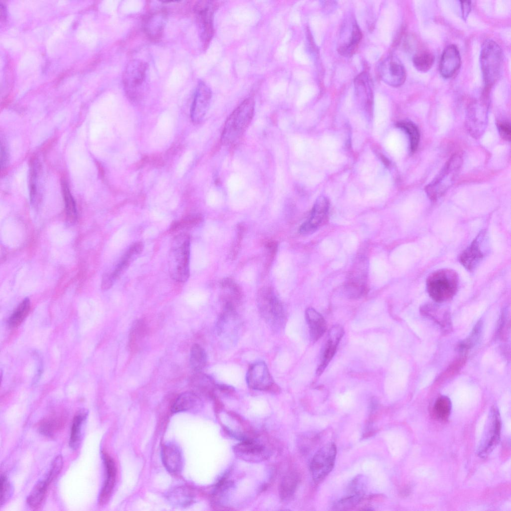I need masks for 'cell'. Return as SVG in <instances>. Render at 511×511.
I'll return each instance as SVG.
<instances>
[{
  "label": "cell",
  "mask_w": 511,
  "mask_h": 511,
  "mask_svg": "<svg viewBox=\"0 0 511 511\" xmlns=\"http://www.w3.org/2000/svg\"><path fill=\"white\" fill-rule=\"evenodd\" d=\"M255 110L254 99L249 97L233 111L224 126L221 137L223 145H231L243 135L252 121Z\"/></svg>",
  "instance_id": "obj_1"
},
{
  "label": "cell",
  "mask_w": 511,
  "mask_h": 511,
  "mask_svg": "<svg viewBox=\"0 0 511 511\" xmlns=\"http://www.w3.org/2000/svg\"><path fill=\"white\" fill-rule=\"evenodd\" d=\"M191 239L189 235L181 233L173 239L169 258V270L172 278L185 282L190 276Z\"/></svg>",
  "instance_id": "obj_2"
},
{
  "label": "cell",
  "mask_w": 511,
  "mask_h": 511,
  "mask_svg": "<svg viewBox=\"0 0 511 511\" xmlns=\"http://www.w3.org/2000/svg\"><path fill=\"white\" fill-rule=\"evenodd\" d=\"M148 65L139 59L130 60L123 74V84L128 98L134 103L140 101L148 88Z\"/></svg>",
  "instance_id": "obj_3"
},
{
  "label": "cell",
  "mask_w": 511,
  "mask_h": 511,
  "mask_svg": "<svg viewBox=\"0 0 511 511\" xmlns=\"http://www.w3.org/2000/svg\"><path fill=\"white\" fill-rule=\"evenodd\" d=\"M457 273L448 268L432 272L427 278L426 287L429 296L436 302L441 303L452 298L458 290Z\"/></svg>",
  "instance_id": "obj_4"
},
{
  "label": "cell",
  "mask_w": 511,
  "mask_h": 511,
  "mask_svg": "<svg viewBox=\"0 0 511 511\" xmlns=\"http://www.w3.org/2000/svg\"><path fill=\"white\" fill-rule=\"evenodd\" d=\"M259 313L271 329L278 331L285 323V315L282 304L270 287L260 289L257 296Z\"/></svg>",
  "instance_id": "obj_5"
},
{
  "label": "cell",
  "mask_w": 511,
  "mask_h": 511,
  "mask_svg": "<svg viewBox=\"0 0 511 511\" xmlns=\"http://www.w3.org/2000/svg\"><path fill=\"white\" fill-rule=\"evenodd\" d=\"M462 164L461 157L455 154L446 162L438 175L425 188V191L432 200L442 197L454 184Z\"/></svg>",
  "instance_id": "obj_6"
},
{
  "label": "cell",
  "mask_w": 511,
  "mask_h": 511,
  "mask_svg": "<svg viewBox=\"0 0 511 511\" xmlns=\"http://www.w3.org/2000/svg\"><path fill=\"white\" fill-rule=\"evenodd\" d=\"M480 59L485 84L491 86L501 73L503 53L500 46L493 40H486L483 44Z\"/></svg>",
  "instance_id": "obj_7"
},
{
  "label": "cell",
  "mask_w": 511,
  "mask_h": 511,
  "mask_svg": "<svg viewBox=\"0 0 511 511\" xmlns=\"http://www.w3.org/2000/svg\"><path fill=\"white\" fill-rule=\"evenodd\" d=\"M337 453L336 446L329 442L320 448L311 460L310 469L315 483L323 480L334 468Z\"/></svg>",
  "instance_id": "obj_8"
},
{
  "label": "cell",
  "mask_w": 511,
  "mask_h": 511,
  "mask_svg": "<svg viewBox=\"0 0 511 511\" xmlns=\"http://www.w3.org/2000/svg\"><path fill=\"white\" fill-rule=\"evenodd\" d=\"M367 261L365 257L358 258L349 272L344 286L346 296L352 299L361 297L366 291Z\"/></svg>",
  "instance_id": "obj_9"
},
{
  "label": "cell",
  "mask_w": 511,
  "mask_h": 511,
  "mask_svg": "<svg viewBox=\"0 0 511 511\" xmlns=\"http://www.w3.org/2000/svg\"><path fill=\"white\" fill-rule=\"evenodd\" d=\"M501 427L499 410L496 406H493L490 411L486 430L478 450L479 457L486 458L498 445L500 441Z\"/></svg>",
  "instance_id": "obj_10"
},
{
  "label": "cell",
  "mask_w": 511,
  "mask_h": 511,
  "mask_svg": "<svg viewBox=\"0 0 511 511\" xmlns=\"http://www.w3.org/2000/svg\"><path fill=\"white\" fill-rule=\"evenodd\" d=\"M217 7V4L210 0L199 1L194 7L200 36L205 46L214 34V17Z\"/></svg>",
  "instance_id": "obj_11"
},
{
  "label": "cell",
  "mask_w": 511,
  "mask_h": 511,
  "mask_svg": "<svg viewBox=\"0 0 511 511\" xmlns=\"http://www.w3.org/2000/svg\"><path fill=\"white\" fill-rule=\"evenodd\" d=\"M246 382L249 388L259 391L271 390L276 386L266 364L262 361L250 366L247 373Z\"/></svg>",
  "instance_id": "obj_12"
},
{
  "label": "cell",
  "mask_w": 511,
  "mask_h": 511,
  "mask_svg": "<svg viewBox=\"0 0 511 511\" xmlns=\"http://www.w3.org/2000/svg\"><path fill=\"white\" fill-rule=\"evenodd\" d=\"M379 74L385 83L393 87L402 85L406 77L404 66L399 59L393 55L389 56L381 62Z\"/></svg>",
  "instance_id": "obj_13"
},
{
  "label": "cell",
  "mask_w": 511,
  "mask_h": 511,
  "mask_svg": "<svg viewBox=\"0 0 511 511\" xmlns=\"http://www.w3.org/2000/svg\"><path fill=\"white\" fill-rule=\"evenodd\" d=\"M344 334V329L340 325H334L329 330L327 339L321 349L319 363L316 369L317 375L322 374L334 356Z\"/></svg>",
  "instance_id": "obj_14"
},
{
  "label": "cell",
  "mask_w": 511,
  "mask_h": 511,
  "mask_svg": "<svg viewBox=\"0 0 511 511\" xmlns=\"http://www.w3.org/2000/svg\"><path fill=\"white\" fill-rule=\"evenodd\" d=\"M212 91L204 81H200L196 87L191 109L192 121L199 123L202 121L209 108Z\"/></svg>",
  "instance_id": "obj_15"
},
{
  "label": "cell",
  "mask_w": 511,
  "mask_h": 511,
  "mask_svg": "<svg viewBox=\"0 0 511 511\" xmlns=\"http://www.w3.org/2000/svg\"><path fill=\"white\" fill-rule=\"evenodd\" d=\"M143 248L144 246L142 242H137L131 245L113 271L104 275L102 279V288L103 289L110 288L115 280L129 266L134 259L142 253Z\"/></svg>",
  "instance_id": "obj_16"
},
{
  "label": "cell",
  "mask_w": 511,
  "mask_h": 511,
  "mask_svg": "<svg viewBox=\"0 0 511 511\" xmlns=\"http://www.w3.org/2000/svg\"><path fill=\"white\" fill-rule=\"evenodd\" d=\"M328 208L327 201L324 199H319L315 204L309 218L300 226L299 233L308 235L315 232L324 222Z\"/></svg>",
  "instance_id": "obj_17"
},
{
  "label": "cell",
  "mask_w": 511,
  "mask_h": 511,
  "mask_svg": "<svg viewBox=\"0 0 511 511\" xmlns=\"http://www.w3.org/2000/svg\"><path fill=\"white\" fill-rule=\"evenodd\" d=\"M461 64L458 48L455 45L450 44L444 49L441 55L439 64L440 74L444 78H450L458 71Z\"/></svg>",
  "instance_id": "obj_18"
},
{
  "label": "cell",
  "mask_w": 511,
  "mask_h": 511,
  "mask_svg": "<svg viewBox=\"0 0 511 511\" xmlns=\"http://www.w3.org/2000/svg\"><path fill=\"white\" fill-rule=\"evenodd\" d=\"M102 456L105 467L106 479L98 498V504L100 506L108 502L114 487L116 476V466L113 459L104 452H102Z\"/></svg>",
  "instance_id": "obj_19"
},
{
  "label": "cell",
  "mask_w": 511,
  "mask_h": 511,
  "mask_svg": "<svg viewBox=\"0 0 511 511\" xmlns=\"http://www.w3.org/2000/svg\"><path fill=\"white\" fill-rule=\"evenodd\" d=\"M482 235L479 234L460 255V262L469 270H473L485 256L482 249Z\"/></svg>",
  "instance_id": "obj_20"
},
{
  "label": "cell",
  "mask_w": 511,
  "mask_h": 511,
  "mask_svg": "<svg viewBox=\"0 0 511 511\" xmlns=\"http://www.w3.org/2000/svg\"><path fill=\"white\" fill-rule=\"evenodd\" d=\"M167 20L166 11L159 9L151 12L146 17L144 29L151 39L157 40L162 35Z\"/></svg>",
  "instance_id": "obj_21"
},
{
  "label": "cell",
  "mask_w": 511,
  "mask_h": 511,
  "mask_svg": "<svg viewBox=\"0 0 511 511\" xmlns=\"http://www.w3.org/2000/svg\"><path fill=\"white\" fill-rule=\"evenodd\" d=\"M162 460L166 469L172 473H177L182 470L183 456L180 448L175 444L165 445L162 450Z\"/></svg>",
  "instance_id": "obj_22"
},
{
  "label": "cell",
  "mask_w": 511,
  "mask_h": 511,
  "mask_svg": "<svg viewBox=\"0 0 511 511\" xmlns=\"http://www.w3.org/2000/svg\"><path fill=\"white\" fill-rule=\"evenodd\" d=\"M305 317L308 325L310 338L312 341L316 342L326 331V321L320 313L312 307H308L306 309Z\"/></svg>",
  "instance_id": "obj_23"
},
{
  "label": "cell",
  "mask_w": 511,
  "mask_h": 511,
  "mask_svg": "<svg viewBox=\"0 0 511 511\" xmlns=\"http://www.w3.org/2000/svg\"><path fill=\"white\" fill-rule=\"evenodd\" d=\"M66 420L65 413L52 414L41 420L38 424V430L42 435L52 437L64 427Z\"/></svg>",
  "instance_id": "obj_24"
},
{
  "label": "cell",
  "mask_w": 511,
  "mask_h": 511,
  "mask_svg": "<svg viewBox=\"0 0 511 511\" xmlns=\"http://www.w3.org/2000/svg\"><path fill=\"white\" fill-rule=\"evenodd\" d=\"M234 451L240 458L253 461L263 457L264 448L256 441L246 440L237 445Z\"/></svg>",
  "instance_id": "obj_25"
},
{
  "label": "cell",
  "mask_w": 511,
  "mask_h": 511,
  "mask_svg": "<svg viewBox=\"0 0 511 511\" xmlns=\"http://www.w3.org/2000/svg\"><path fill=\"white\" fill-rule=\"evenodd\" d=\"M87 412L84 410L78 411L74 416L70 431L69 445L73 450L79 446L82 436L84 424L86 419Z\"/></svg>",
  "instance_id": "obj_26"
},
{
  "label": "cell",
  "mask_w": 511,
  "mask_h": 511,
  "mask_svg": "<svg viewBox=\"0 0 511 511\" xmlns=\"http://www.w3.org/2000/svg\"><path fill=\"white\" fill-rule=\"evenodd\" d=\"M201 400L197 394L192 392H186L180 394L172 406L173 413L188 411L198 407Z\"/></svg>",
  "instance_id": "obj_27"
},
{
  "label": "cell",
  "mask_w": 511,
  "mask_h": 511,
  "mask_svg": "<svg viewBox=\"0 0 511 511\" xmlns=\"http://www.w3.org/2000/svg\"><path fill=\"white\" fill-rule=\"evenodd\" d=\"M423 314L432 319L443 329L449 328L451 326V319L448 312L443 310L437 305L428 304L425 305L421 309Z\"/></svg>",
  "instance_id": "obj_28"
},
{
  "label": "cell",
  "mask_w": 511,
  "mask_h": 511,
  "mask_svg": "<svg viewBox=\"0 0 511 511\" xmlns=\"http://www.w3.org/2000/svg\"><path fill=\"white\" fill-rule=\"evenodd\" d=\"M49 484L45 479L35 485L26 500L30 508L37 509L41 506L46 495Z\"/></svg>",
  "instance_id": "obj_29"
},
{
  "label": "cell",
  "mask_w": 511,
  "mask_h": 511,
  "mask_svg": "<svg viewBox=\"0 0 511 511\" xmlns=\"http://www.w3.org/2000/svg\"><path fill=\"white\" fill-rule=\"evenodd\" d=\"M193 497L191 490L185 487L173 489L168 495V500L174 505L184 507L192 503Z\"/></svg>",
  "instance_id": "obj_30"
},
{
  "label": "cell",
  "mask_w": 511,
  "mask_h": 511,
  "mask_svg": "<svg viewBox=\"0 0 511 511\" xmlns=\"http://www.w3.org/2000/svg\"><path fill=\"white\" fill-rule=\"evenodd\" d=\"M190 362L193 370L200 372L206 365L207 355L205 349L199 344H194L190 351Z\"/></svg>",
  "instance_id": "obj_31"
},
{
  "label": "cell",
  "mask_w": 511,
  "mask_h": 511,
  "mask_svg": "<svg viewBox=\"0 0 511 511\" xmlns=\"http://www.w3.org/2000/svg\"><path fill=\"white\" fill-rule=\"evenodd\" d=\"M61 187L67 217L69 221L74 222L77 219L75 202L64 180L61 181Z\"/></svg>",
  "instance_id": "obj_32"
},
{
  "label": "cell",
  "mask_w": 511,
  "mask_h": 511,
  "mask_svg": "<svg viewBox=\"0 0 511 511\" xmlns=\"http://www.w3.org/2000/svg\"><path fill=\"white\" fill-rule=\"evenodd\" d=\"M452 403L449 398L446 396L439 397L435 401L433 408L435 417L438 420L445 421L450 415Z\"/></svg>",
  "instance_id": "obj_33"
},
{
  "label": "cell",
  "mask_w": 511,
  "mask_h": 511,
  "mask_svg": "<svg viewBox=\"0 0 511 511\" xmlns=\"http://www.w3.org/2000/svg\"><path fill=\"white\" fill-rule=\"evenodd\" d=\"M30 307V300L26 298L18 305L10 316L8 323L10 327H15L19 325L28 314Z\"/></svg>",
  "instance_id": "obj_34"
},
{
  "label": "cell",
  "mask_w": 511,
  "mask_h": 511,
  "mask_svg": "<svg viewBox=\"0 0 511 511\" xmlns=\"http://www.w3.org/2000/svg\"><path fill=\"white\" fill-rule=\"evenodd\" d=\"M435 61L434 55L430 51L423 50L415 54L413 59L415 68L421 72L428 71Z\"/></svg>",
  "instance_id": "obj_35"
},
{
  "label": "cell",
  "mask_w": 511,
  "mask_h": 511,
  "mask_svg": "<svg viewBox=\"0 0 511 511\" xmlns=\"http://www.w3.org/2000/svg\"><path fill=\"white\" fill-rule=\"evenodd\" d=\"M298 484V477L291 473L285 476L280 486V495L283 500H287L293 495Z\"/></svg>",
  "instance_id": "obj_36"
},
{
  "label": "cell",
  "mask_w": 511,
  "mask_h": 511,
  "mask_svg": "<svg viewBox=\"0 0 511 511\" xmlns=\"http://www.w3.org/2000/svg\"><path fill=\"white\" fill-rule=\"evenodd\" d=\"M222 288L227 291L225 297V302H230L235 305L238 302L241 297V291L240 287L232 279L227 278L222 280L221 283Z\"/></svg>",
  "instance_id": "obj_37"
},
{
  "label": "cell",
  "mask_w": 511,
  "mask_h": 511,
  "mask_svg": "<svg viewBox=\"0 0 511 511\" xmlns=\"http://www.w3.org/2000/svg\"><path fill=\"white\" fill-rule=\"evenodd\" d=\"M362 38V33L358 26L354 24L352 26L350 41L348 43L339 48V52L344 55L353 53Z\"/></svg>",
  "instance_id": "obj_38"
},
{
  "label": "cell",
  "mask_w": 511,
  "mask_h": 511,
  "mask_svg": "<svg viewBox=\"0 0 511 511\" xmlns=\"http://www.w3.org/2000/svg\"><path fill=\"white\" fill-rule=\"evenodd\" d=\"M400 127L404 129L408 134L410 148L412 152H414L417 149L420 141V132L418 127L410 121H404L400 123Z\"/></svg>",
  "instance_id": "obj_39"
},
{
  "label": "cell",
  "mask_w": 511,
  "mask_h": 511,
  "mask_svg": "<svg viewBox=\"0 0 511 511\" xmlns=\"http://www.w3.org/2000/svg\"><path fill=\"white\" fill-rule=\"evenodd\" d=\"M38 163L35 159L31 162L29 172V190L30 201L32 204L36 202L37 197V186L38 178Z\"/></svg>",
  "instance_id": "obj_40"
},
{
  "label": "cell",
  "mask_w": 511,
  "mask_h": 511,
  "mask_svg": "<svg viewBox=\"0 0 511 511\" xmlns=\"http://www.w3.org/2000/svg\"><path fill=\"white\" fill-rule=\"evenodd\" d=\"M482 321L480 320L475 325V327L473 329V330L468 338L460 343L458 345L459 350L462 351H466L474 346L480 338L482 332Z\"/></svg>",
  "instance_id": "obj_41"
},
{
  "label": "cell",
  "mask_w": 511,
  "mask_h": 511,
  "mask_svg": "<svg viewBox=\"0 0 511 511\" xmlns=\"http://www.w3.org/2000/svg\"><path fill=\"white\" fill-rule=\"evenodd\" d=\"M203 221L201 215L195 214L188 216L179 221L175 222L171 227L172 231L190 228L200 224Z\"/></svg>",
  "instance_id": "obj_42"
},
{
  "label": "cell",
  "mask_w": 511,
  "mask_h": 511,
  "mask_svg": "<svg viewBox=\"0 0 511 511\" xmlns=\"http://www.w3.org/2000/svg\"><path fill=\"white\" fill-rule=\"evenodd\" d=\"M63 466V459L61 455L57 456L53 461L49 472L45 479L50 484L59 474Z\"/></svg>",
  "instance_id": "obj_43"
},
{
  "label": "cell",
  "mask_w": 511,
  "mask_h": 511,
  "mask_svg": "<svg viewBox=\"0 0 511 511\" xmlns=\"http://www.w3.org/2000/svg\"><path fill=\"white\" fill-rule=\"evenodd\" d=\"M0 505L2 506L4 504L9 498L10 496L11 488V486L7 480V478L4 475H1L0 478Z\"/></svg>",
  "instance_id": "obj_44"
},
{
  "label": "cell",
  "mask_w": 511,
  "mask_h": 511,
  "mask_svg": "<svg viewBox=\"0 0 511 511\" xmlns=\"http://www.w3.org/2000/svg\"><path fill=\"white\" fill-rule=\"evenodd\" d=\"M498 129L501 136L507 141H510L511 139V127L510 124L507 121L499 122Z\"/></svg>",
  "instance_id": "obj_45"
},
{
  "label": "cell",
  "mask_w": 511,
  "mask_h": 511,
  "mask_svg": "<svg viewBox=\"0 0 511 511\" xmlns=\"http://www.w3.org/2000/svg\"><path fill=\"white\" fill-rule=\"evenodd\" d=\"M265 248L268 252V258L270 262L277 252V244L275 241H269L266 244Z\"/></svg>",
  "instance_id": "obj_46"
},
{
  "label": "cell",
  "mask_w": 511,
  "mask_h": 511,
  "mask_svg": "<svg viewBox=\"0 0 511 511\" xmlns=\"http://www.w3.org/2000/svg\"><path fill=\"white\" fill-rule=\"evenodd\" d=\"M462 16L464 19L466 20L471 10V1H460Z\"/></svg>",
  "instance_id": "obj_47"
},
{
  "label": "cell",
  "mask_w": 511,
  "mask_h": 511,
  "mask_svg": "<svg viewBox=\"0 0 511 511\" xmlns=\"http://www.w3.org/2000/svg\"><path fill=\"white\" fill-rule=\"evenodd\" d=\"M8 162V153L7 149L6 148L4 145H3L1 142L0 144V165L1 168L2 169L4 168L7 164Z\"/></svg>",
  "instance_id": "obj_48"
},
{
  "label": "cell",
  "mask_w": 511,
  "mask_h": 511,
  "mask_svg": "<svg viewBox=\"0 0 511 511\" xmlns=\"http://www.w3.org/2000/svg\"><path fill=\"white\" fill-rule=\"evenodd\" d=\"M152 161L153 164L157 166H161L163 162L162 159L158 156H154Z\"/></svg>",
  "instance_id": "obj_49"
}]
</instances>
